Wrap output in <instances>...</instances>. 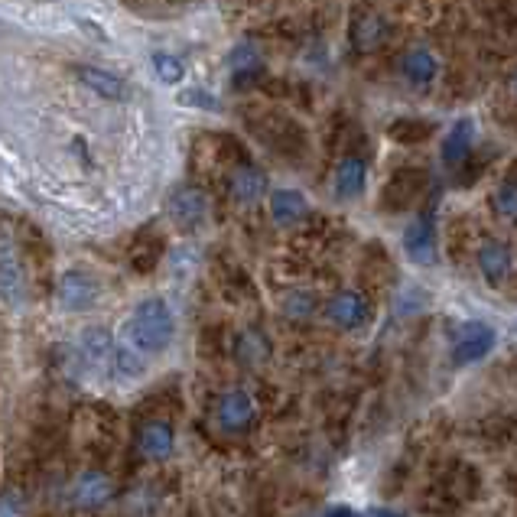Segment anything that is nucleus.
<instances>
[{
    "label": "nucleus",
    "instance_id": "1",
    "mask_svg": "<svg viewBox=\"0 0 517 517\" xmlns=\"http://www.w3.org/2000/svg\"><path fill=\"white\" fill-rule=\"evenodd\" d=\"M176 335V319L173 309L166 306L160 296H150V300H140L134 306V313L127 316L124 329H121V345H127L131 352L140 358H153L170 348Z\"/></svg>",
    "mask_w": 517,
    "mask_h": 517
},
{
    "label": "nucleus",
    "instance_id": "2",
    "mask_svg": "<svg viewBox=\"0 0 517 517\" xmlns=\"http://www.w3.org/2000/svg\"><path fill=\"white\" fill-rule=\"evenodd\" d=\"M0 300L10 309H20L27 303V274H23L17 244L4 228H0Z\"/></svg>",
    "mask_w": 517,
    "mask_h": 517
},
{
    "label": "nucleus",
    "instance_id": "3",
    "mask_svg": "<svg viewBox=\"0 0 517 517\" xmlns=\"http://www.w3.org/2000/svg\"><path fill=\"white\" fill-rule=\"evenodd\" d=\"M495 339V329L485 326V322H465L456 332V339H452V361L456 365H475L495 348Z\"/></svg>",
    "mask_w": 517,
    "mask_h": 517
},
{
    "label": "nucleus",
    "instance_id": "4",
    "mask_svg": "<svg viewBox=\"0 0 517 517\" xmlns=\"http://www.w3.org/2000/svg\"><path fill=\"white\" fill-rule=\"evenodd\" d=\"M257 420V404L251 394L244 391H225L215 404V423L225 433H244Z\"/></svg>",
    "mask_w": 517,
    "mask_h": 517
},
{
    "label": "nucleus",
    "instance_id": "5",
    "mask_svg": "<svg viewBox=\"0 0 517 517\" xmlns=\"http://www.w3.org/2000/svg\"><path fill=\"white\" fill-rule=\"evenodd\" d=\"M98 280L88 277L85 270H69V274H62L59 287H56V300L59 306L66 309V313H82V309L95 306L98 300Z\"/></svg>",
    "mask_w": 517,
    "mask_h": 517
},
{
    "label": "nucleus",
    "instance_id": "6",
    "mask_svg": "<svg viewBox=\"0 0 517 517\" xmlns=\"http://www.w3.org/2000/svg\"><path fill=\"white\" fill-rule=\"evenodd\" d=\"M170 215L183 231H199L209 218V199L196 186H179L170 196Z\"/></svg>",
    "mask_w": 517,
    "mask_h": 517
},
{
    "label": "nucleus",
    "instance_id": "7",
    "mask_svg": "<svg viewBox=\"0 0 517 517\" xmlns=\"http://www.w3.org/2000/svg\"><path fill=\"white\" fill-rule=\"evenodd\" d=\"M326 316H329L332 326L352 332V329H361L371 319V306L358 290H342L326 303Z\"/></svg>",
    "mask_w": 517,
    "mask_h": 517
},
{
    "label": "nucleus",
    "instance_id": "8",
    "mask_svg": "<svg viewBox=\"0 0 517 517\" xmlns=\"http://www.w3.org/2000/svg\"><path fill=\"white\" fill-rule=\"evenodd\" d=\"M404 251L413 264L433 267L436 264V228L430 222V215H417L404 231Z\"/></svg>",
    "mask_w": 517,
    "mask_h": 517
},
{
    "label": "nucleus",
    "instance_id": "9",
    "mask_svg": "<svg viewBox=\"0 0 517 517\" xmlns=\"http://www.w3.org/2000/svg\"><path fill=\"white\" fill-rule=\"evenodd\" d=\"M478 270H482V277L491 283V287H498V283L508 280L514 270V254L508 244L498 238L482 241V248H478Z\"/></svg>",
    "mask_w": 517,
    "mask_h": 517
},
{
    "label": "nucleus",
    "instance_id": "10",
    "mask_svg": "<svg viewBox=\"0 0 517 517\" xmlns=\"http://www.w3.org/2000/svg\"><path fill=\"white\" fill-rule=\"evenodd\" d=\"M114 358V342L105 329H88L79 339V361L88 374H105Z\"/></svg>",
    "mask_w": 517,
    "mask_h": 517
},
{
    "label": "nucleus",
    "instance_id": "11",
    "mask_svg": "<svg viewBox=\"0 0 517 517\" xmlns=\"http://www.w3.org/2000/svg\"><path fill=\"white\" fill-rule=\"evenodd\" d=\"M365 186H368V163L361 157H345L339 166H335V176H332L335 199L352 202L365 192Z\"/></svg>",
    "mask_w": 517,
    "mask_h": 517
},
{
    "label": "nucleus",
    "instance_id": "12",
    "mask_svg": "<svg viewBox=\"0 0 517 517\" xmlns=\"http://www.w3.org/2000/svg\"><path fill=\"white\" fill-rule=\"evenodd\" d=\"M111 498H114V485L105 472L88 469L79 475V482H75V504H79V508L98 511V508H105Z\"/></svg>",
    "mask_w": 517,
    "mask_h": 517
},
{
    "label": "nucleus",
    "instance_id": "13",
    "mask_svg": "<svg viewBox=\"0 0 517 517\" xmlns=\"http://www.w3.org/2000/svg\"><path fill=\"white\" fill-rule=\"evenodd\" d=\"M137 449H140V456H147L153 462H166V459L173 456V449H176V436H173V430L166 423L150 420V423L140 426Z\"/></svg>",
    "mask_w": 517,
    "mask_h": 517
},
{
    "label": "nucleus",
    "instance_id": "14",
    "mask_svg": "<svg viewBox=\"0 0 517 517\" xmlns=\"http://www.w3.org/2000/svg\"><path fill=\"white\" fill-rule=\"evenodd\" d=\"M472 144H475V121L472 118H459L446 131V137H443V147H439V160H443L446 166H459V163L469 160Z\"/></svg>",
    "mask_w": 517,
    "mask_h": 517
},
{
    "label": "nucleus",
    "instance_id": "15",
    "mask_svg": "<svg viewBox=\"0 0 517 517\" xmlns=\"http://www.w3.org/2000/svg\"><path fill=\"white\" fill-rule=\"evenodd\" d=\"M75 79H79L92 95L105 98V101H124L127 95H131V88H127V82L118 79V75L108 72V69L79 66V69H75Z\"/></svg>",
    "mask_w": 517,
    "mask_h": 517
},
{
    "label": "nucleus",
    "instance_id": "16",
    "mask_svg": "<svg viewBox=\"0 0 517 517\" xmlns=\"http://www.w3.org/2000/svg\"><path fill=\"white\" fill-rule=\"evenodd\" d=\"M228 189H231V199L238 205H254L267 196V176H264V170H257V166L244 163L231 173Z\"/></svg>",
    "mask_w": 517,
    "mask_h": 517
},
{
    "label": "nucleus",
    "instance_id": "17",
    "mask_svg": "<svg viewBox=\"0 0 517 517\" xmlns=\"http://www.w3.org/2000/svg\"><path fill=\"white\" fill-rule=\"evenodd\" d=\"M309 215V202L303 192L296 189H277L270 192V218L280 225V228H290L296 222H303Z\"/></svg>",
    "mask_w": 517,
    "mask_h": 517
},
{
    "label": "nucleus",
    "instance_id": "18",
    "mask_svg": "<svg viewBox=\"0 0 517 517\" xmlns=\"http://www.w3.org/2000/svg\"><path fill=\"white\" fill-rule=\"evenodd\" d=\"M400 75H404V79H407L410 85L423 88V85L436 82V75H439V59L430 53V49L417 46V49H410V53H404V59H400Z\"/></svg>",
    "mask_w": 517,
    "mask_h": 517
},
{
    "label": "nucleus",
    "instance_id": "19",
    "mask_svg": "<svg viewBox=\"0 0 517 517\" xmlns=\"http://www.w3.org/2000/svg\"><path fill=\"white\" fill-rule=\"evenodd\" d=\"M384 36H387L384 17H378V14L355 17V23H352V43H355L358 53H371V49H378L384 43Z\"/></svg>",
    "mask_w": 517,
    "mask_h": 517
},
{
    "label": "nucleus",
    "instance_id": "20",
    "mask_svg": "<svg viewBox=\"0 0 517 517\" xmlns=\"http://www.w3.org/2000/svg\"><path fill=\"white\" fill-rule=\"evenodd\" d=\"M491 209L501 218V222L517 225V179H504L491 196Z\"/></svg>",
    "mask_w": 517,
    "mask_h": 517
},
{
    "label": "nucleus",
    "instance_id": "21",
    "mask_svg": "<svg viewBox=\"0 0 517 517\" xmlns=\"http://www.w3.org/2000/svg\"><path fill=\"white\" fill-rule=\"evenodd\" d=\"M150 66H153V72H157V79H160L163 85H179V82L186 79L183 59L173 56V53H153Z\"/></svg>",
    "mask_w": 517,
    "mask_h": 517
},
{
    "label": "nucleus",
    "instance_id": "22",
    "mask_svg": "<svg viewBox=\"0 0 517 517\" xmlns=\"http://www.w3.org/2000/svg\"><path fill=\"white\" fill-rule=\"evenodd\" d=\"M257 66H261V56H257V49L251 43H238L228 53V69L235 72V75H244V72H251Z\"/></svg>",
    "mask_w": 517,
    "mask_h": 517
},
{
    "label": "nucleus",
    "instance_id": "23",
    "mask_svg": "<svg viewBox=\"0 0 517 517\" xmlns=\"http://www.w3.org/2000/svg\"><path fill=\"white\" fill-rule=\"evenodd\" d=\"M238 355L244 365H257V361H264L267 355V342H264V335H257V332H244L241 335V342H238Z\"/></svg>",
    "mask_w": 517,
    "mask_h": 517
},
{
    "label": "nucleus",
    "instance_id": "24",
    "mask_svg": "<svg viewBox=\"0 0 517 517\" xmlns=\"http://www.w3.org/2000/svg\"><path fill=\"white\" fill-rule=\"evenodd\" d=\"M283 309H287L290 319H309L316 309V296L313 293H303V290H293L287 296V303H283Z\"/></svg>",
    "mask_w": 517,
    "mask_h": 517
},
{
    "label": "nucleus",
    "instance_id": "25",
    "mask_svg": "<svg viewBox=\"0 0 517 517\" xmlns=\"http://www.w3.org/2000/svg\"><path fill=\"white\" fill-rule=\"evenodd\" d=\"M23 511H27V498L20 491H4L0 495V517H23Z\"/></svg>",
    "mask_w": 517,
    "mask_h": 517
},
{
    "label": "nucleus",
    "instance_id": "26",
    "mask_svg": "<svg viewBox=\"0 0 517 517\" xmlns=\"http://www.w3.org/2000/svg\"><path fill=\"white\" fill-rule=\"evenodd\" d=\"M205 95H209V92H199V88H196V92H186V105H202V108H215V101L212 98H205Z\"/></svg>",
    "mask_w": 517,
    "mask_h": 517
},
{
    "label": "nucleus",
    "instance_id": "27",
    "mask_svg": "<svg viewBox=\"0 0 517 517\" xmlns=\"http://www.w3.org/2000/svg\"><path fill=\"white\" fill-rule=\"evenodd\" d=\"M322 517H355V511L352 508H332V511H326Z\"/></svg>",
    "mask_w": 517,
    "mask_h": 517
},
{
    "label": "nucleus",
    "instance_id": "28",
    "mask_svg": "<svg viewBox=\"0 0 517 517\" xmlns=\"http://www.w3.org/2000/svg\"><path fill=\"white\" fill-rule=\"evenodd\" d=\"M511 88H514V92H517V69L511 72Z\"/></svg>",
    "mask_w": 517,
    "mask_h": 517
},
{
    "label": "nucleus",
    "instance_id": "29",
    "mask_svg": "<svg viewBox=\"0 0 517 517\" xmlns=\"http://www.w3.org/2000/svg\"><path fill=\"white\" fill-rule=\"evenodd\" d=\"M0 33H7V23L4 20H0Z\"/></svg>",
    "mask_w": 517,
    "mask_h": 517
},
{
    "label": "nucleus",
    "instance_id": "30",
    "mask_svg": "<svg viewBox=\"0 0 517 517\" xmlns=\"http://www.w3.org/2000/svg\"><path fill=\"white\" fill-rule=\"evenodd\" d=\"M514 332H517V326H514Z\"/></svg>",
    "mask_w": 517,
    "mask_h": 517
}]
</instances>
